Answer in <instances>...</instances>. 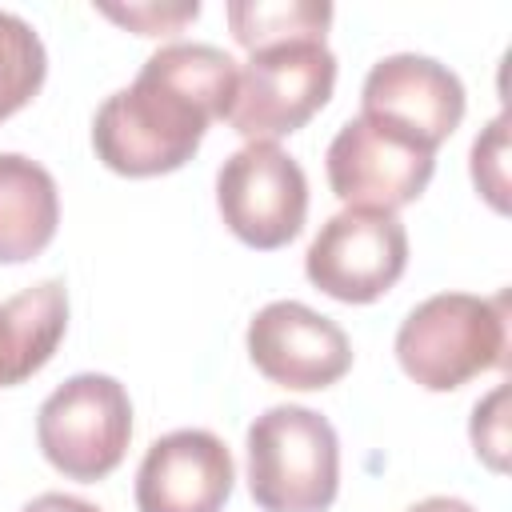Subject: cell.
I'll return each instance as SVG.
<instances>
[{
    "instance_id": "1",
    "label": "cell",
    "mask_w": 512,
    "mask_h": 512,
    "mask_svg": "<svg viewBox=\"0 0 512 512\" xmlns=\"http://www.w3.org/2000/svg\"><path fill=\"white\" fill-rule=\"evenodd\" d=\"M236 60L216 44L156 48L128 88H116L92 116L96 160L120 176H164L184 168L208 124L228 116Z\"/></svg>"
},
{
    "instance_id": "2",
    "label": "cell",
    "mask_w": 512,
    "mask_h": 512,
    "mask_svg": "<svg viewBox=\"0 0 512 512\" xmlns=\"http://www.w3.org/2000/svg\"><path fill=\"white\" fill-rule=\"evenodd\" d=\"M336 488L340 440L320 412L276 404L248 424V492L260 512H328Z\"/></svg>"
},
{
    "instance_id": "3",
    "label": "cell",
    "mask_w": 512,
    "mask_h": 512,
    "mask_svg": "<svg viewBox=\"0 0 512 512\" xmlns=\"http://www.w3.org/2000/svg\"><path fill=\"white\" fill-rule=\"evenodd\" d=\"M504 296L440 292L416 304L396 332L400 368L428 392H452L472 376L500 368L508 348Z\"/></svg>"
},
{
    "instance_id": "4",
    "label": "cell",
    "mask_w": 512,
    "mask_h": 512,
    "mask_svg": "<svg viewBox=\"0 0 512 512\" xmlns=\"http://www.w3.org/2000/svg\"><path fill=\"white\" fill-rule=\"evenodd\" d=\"M132 440V400L116 376L76 372L36 412V444L68 480L96 484L120 468Z\"/></svg>"
},
{
    "instance_id": "5",
    "label": "cell",
    "mask_w": 512,
    "mask_h": 512,
    "mask_svg": "<svg viewBox=\"0 0 512 512\" xmlns=\"http://www.w3.org/2000/svg\"><path fill=\"white\" fill-rule=\"evenodd\" d=\"M336 88V56L320 40L260 48L236 72L228 124L252 144L304 128Z\"/></svg>"
},
{
    "instance_id": "6",
    "label": "cell",
    "mask_w": 512,
    "mask_h": 512,
    "mask_svg": "<svg viewBox=\"0 0 512 512\" xmlns=\"http://www.w3.org/2000/svg\"><path fill=\"white\" fill-rule=\"evenodd\" d=\"M216 208L236 240L272 252L300 236L308 216V176L272 140L236 148L216 172Z\"/></svg>"
},
{
    "instance_id": "7",
    "label": "cell",
    "mask_w": 512,
    "mask_h": 512,
    "mask_svg": "<svg viewBox=\"0 0 512 512\" xmlns=\"http://www.w3.org/2000/svg\"><path fill=\"white\" fill-rule=\"evenodd\" d=\"M408 268V232L396 212L344 208L308 244V280L340 304L380 300Z\"/></svg>"
},
{
    "instance_id": "8",
    "label": "cell",
    "mask_w": 512,
    "mask_h": 512,
    "mask_svg": "<svg viewBox=\"0 0 512 512\" xmlns=\"http://www.w3.org/2000/svg\"><path fill=\"white\" fill-rule=\"evenodd\" d=\"M360 120L436 152L464 120V84L448 64L432 56L392 52L364 76Z\"/></svg>"
},
{
    "instance_id": "9",
    "label": "cell",
    "mask_w": 512,
    "mask_h": 512,
    "mask_svg": "<svg viewBox=\"0 0 512 512\" xmlns=\"http://www.w3.org/2000/svg\"><path fill=\"white\" fill-rule=\"evenodd\" d=\"M328 184L344 208H380L396 212L412 204L432 172H436V152L416 148L368 120H348L324 156Z\"/></svg>"
},
{
    "instance_id": "10",
    "label": "cell",
    "mask_w": 512,
    "mask_h": 512,
    "mask_svg": "<svg viewBox=\"0 0 512 512\" xmlns=\"http://www.w3.org/2000/svg\"><path fill=\"white\" fill-rule=\"evenodd\" d=\"M248 356L260 376L280 388L312 392L336 384L352 368L344 328L300 300H272L248 320Z\"/></svg>"
},
{
    "instance_id": "11",
    "label": "cell",
    "mask_w": 512,
    "mask_h": 512,
    "mask_svg": "<svg viewBox=\"0 0 512 512\" xmlns=\"http://www.w3.org/2000/svg\"><path fill=\"white\" fill-rule=\"evenodd\" d=\"M236 464L208 428H176L148 444L136 472L140 512H220L232 496Z\"/></svg>"
},
{
    "instance_id": "12",
    "label": "cell",
    "mask_w": 512,
    "mask_h": 512,
    "mask_svg": "<svg viewBox=\"0 0 512 512\" xmlns=\"http://www.w3.org/2000/svg\"><path fill=\"white\" fill-rule=\"evenodd\" d=\"M60 224V192L44 164L0 152V264L40 256Z\"/></svg>"
},
{
    "instance_id": "13",
    "label": "cell",
    "mask_w": 512,
    "mask_h": 512,
    "mask_svg": "<svg viewBox=\"0 0 512 512\" xmlns=\"http://www.w3.org/2000/svg\"><path fill=\"white\" fill-rule=\"evenodd\" d=\"M68 332V292L60 280H40L0 304V388L36 376Z\"/></svg>"
},
{
    "instance_id": "14",
    "label": "cell",
    "mask_w": 512,
    "mask_h": 512,
    "mask_svg": "<svg viewBox=\"0 0 512 512\" xmlns=\"http://www.w3.org/2000/svg\"><path fill=\"white\" fill-rule=\"evenodd\" d=\"M228 28L240 48L260 52L296 40H320L332 24V4L324 0H232L224 8Z\"/></svg>"
},
{
    "instance_id": "15",
    "label": "cell",
    "mask_w": 512,
    "mask_h": 512,
    "mask_svg": "<svg viewBox=\"0 0 512 512\" xmlns=\"http://www.w3.org/2000/svg\"><path fill=\"white\" fill-rule=\"evenodd\" d=\"M48 76V52L36 28L16 16L0 12V120L20 112Z\"/></svg>"
},
{
    "instance_id": "16",
    "label": "cell",
    "mask_w": 512,
    "mask_h": 512,
    "mask_svg": "<svg viewBox=\"0 0 512 512\" xmlns=\"http://www.w3.org/2000/svg\"><path fill=\"white\" fill-rule=\"evenodd\" d=\"M472 184L496 212H508V116L504 112L472 140Z\"/></svg>"
},
{
    "instance_id": "17",
    "label": "cell",
    "mask_w": 512,
    "mask_h": 512,
    "mask_svg": "<svg viewBox=\"0 0 512 512\" xmlns=\"http://www.w3.org/2000/svg\"><path fill=\"white\" fill-rule=\"evenodd\" d=\"M504 404H508V388L500 384L472 408V448L492 472L508 468V416H504Z\"/></svg>"
},
{
    "instance_id": "18",
    "label": "cell",
    "mask_w": 512,
    "mask_h": 512,
    "mask_svg": "<svg viewBox=\"0 0 512 512\" xmlns=\"http://www.w3.org/2000/svg\"><path fill=\"white\" fill-rule=\"evenodd\" d=\"M100 12L124 28H132L136 36H168V32H180L188 20L200 16V4L196 0H184V4H100Z\"/></svg>"
},
{
    "instance_id": "19",
    "label": "cell",
    "mask_w": 512,
    "mask_h": 512,
    "mask_svg": "<svg viewBox=\"0 0 512 512\" xmlns=\"http://www.w3.org/2000/svg\"><path fill=\"white\" fill-rule=\"evenodd\" d=\"M20 512H100V508L80 496H68V492H44V496L28 500Z\"/></svg>"
},
{
    "instance_id": "20",
    "label": "cell",
    "mask_w": 512,
    "mask_h": 512,
    "mask_svg": "<svg viewBox=\"0 0 512 512\" xmlns=\"http://www.w3.org/2000/svg\"><path fill=\"white\" fill-rule=\"evenodd\" d=\"M408 512H476L468 500H456V496H428L420 504H412Z\"/></svg>"
}]
</instances>
